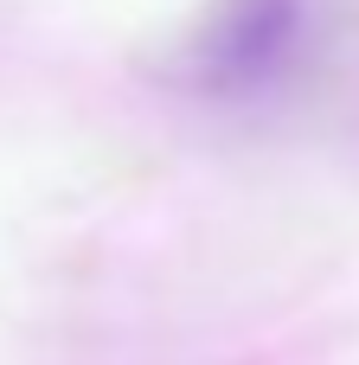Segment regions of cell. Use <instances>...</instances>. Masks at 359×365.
Segmentation results:
<instances>
[{"label":"cell","instance_id":"6da1fadb","mask_svg":"<svg viewBox=\"0 0 359 365\" xmlns=\"http://www.w3.org/2000/svg\"><path fill=\"white\" fill-rule=\"evenodd\" d=\"M321 51V0H206L167 58V83L206 109L289 96Z\"/></svg>","mask_w":359,"mask_h":365}]
</instances>
